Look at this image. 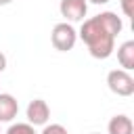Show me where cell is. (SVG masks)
Returning <instances> with one entry per match:
<instances>
[{
	"label": "cell",
	"instance_id": "obj_15",
	"mask_svg": "<svg viewBox=\"0 0 134 134\" xmlns=\"http://www.w3.org/2000/svg\"><path fill=\"white\" fill-rule=\"evenodd\" d=\"M92 134H96V132H92Z\"/></svg>",
	"mask_w": 134,
	"mask_h": 134
},
{
	"label": "cell",
	"instance_id": "obj_3",
	"mask_svg": "<svg viewBox=\"0 0 134 134\" xmlns=\"http://www.w3.org/2000/svg\"><path fill=\"white\" fill-rule=\"evenodd\" d=\"M107 86L117 96H132L134 94V77L126 69H113L107 73Z\"/></svg>",
	"mask_w": 134,
	"mask_h": 134
},
{
	"label": "cell",
	"instance_id": "obj_9",
	"mask_svg": "<svg viewBox=\"0 0 134 134\" xmlns=\"http://www.w3.org/2000/svg\"><path fill=\"white\" fill-rule=\"evenodd\" d=\"M6 134H36V130L31 124H13L6 130Z\"/></svg>",
	"mask_w": 134,
	"mask_h": 134
},
{
	"label": "cell",
	"instance_id": "obj_7",
	"mask_svg": "<svg viewBox=\"0 0 134 134\" xmlns=\"http://www.w3.org/2000/svg\"><path fill=\"white\" fill-rule=\"evenodd\" d=\"M107 130H109V134H134V124L128 115L119 113V115H113L109 119Z\"/></svg>",
	"mask_w": 134,
	"mask_h": 134
},
{
	"label": "cell",
	"instance_id": "obj_6",
	"mask_svg": "<svg viewBox=\"0 0 134 134\" xmlns=\"http://www.w3.org/2000/svg\"><path fill=\"white\" fill-rule=\"evenodd\" d=\"M17 113H19V100L8 92H0V121H13Z\"/></svg>",
	"mask_w": 134,
	"mask_h": 134
},
{
	"label": "cell",
	"instance_id": "obj_2",
	"mask_svg": "<svg viewBox=\"0 0 134 134\" xmlns=\"http://www.w3.org/2000/svg\"><path fill=\"white\" fill-rule=\"evenodd\" d=\"M50 42H52V46H54L57 50L67 52V50H71V48L75 46V42H77V31H75L73 25L67 23V21H65V23H57V25L52 27Z\"/></svg>",
	"mask_w": 134,
	"mask_h": 134
},
{
	"label": "cell",
	"instance_id": "obj_10",
	"mask_svg": "<svg viewBox=\"0 0 134 134\" xmlns=\"http://www.w3.org/2000/svg\"><path fill=\"white\" fill-rule=\"evenodd\" d=\"M42 134H67V130L61 124H50V126H44Z\"/></svg>",
	"mask_w": 134,
	"mask_h": 134
},
{
	"label": "cell",
	"instance_id": "obj_8",
	"mask_svg": "<svg viewBox=\"0 0 134 134\" xmlns=\"http://www.w3.org/2000/svg\"><path fill=\"white\" fill-rule=\"evenodd\" d=\"M117 61H119L121 69H126V71L134 69V40H128L117 48Z\"/></svg>",
	"mask_w": 134,
	"mask_h": 134
},
{
	"label": "cell",
	"instance_id": "obj_5",
	"mask_svg": "<svg viewBox=\"0 0 134 134\" xmlns=\"http://www.w3.org/2000/svg\"><path fill=\"white\" fill-rule=\"evenodd\" d=\"M48 119H50V109H48L46 100L34 98L27 105V124H31V126H46Z\"/></svg>",
	"mask_w": 134,
	"mask_h": 134
},
{
	"label": "cell",
	"instance_id": "obj_12",
	"mask_svg": "<svg viewBox=\"0 0 134 134\" xmlns=\"http://www.w3.org/2000/svg\"><path fill=\"white\" fill-rule=\"evenodd\" d=\"M4 69H6V57H4L2 52H0V73H2Z\"/></svg>",
	"mask_w": 134,
	"mask_h": 134
},
{
	"label": "cell",
	"instance_id": "obj_1",
	"mask_svg": "<svg viewBox=\"0 0 134 134\" xmlns=\"http://www.w3.org/2000/svg\"><path fill=\"white\" fill-rule=\"evenodd\" d=\"M121 27V17H117L111 10H105L96 17L86 19L77 36L82 38V42L94 59H109L115 50V38L119 36Z\"/></svg>",
	"mask_w": 134,
	"mask_h": 134
},
{
	"label": "cell",
	"instance_id": "obj_14",
	"mask_svg": "<svg viewBox=\"0 0 134 134\" xmlns=\"http://www.w3.org/2000/svg\"><path fill=\"white\" fill-rule=\"evenodd\" d=\"M13 0H0V6H4V4H10Z\"/></svg>",
	"mask_w": 134,
	"mask_h": 134
},
{
	"label": "cell",
	"instance_id": "obj_13",
	"mask_svg": "<svg viewBox=\"0 0 134 134\" xmlns=\"http://www.w3.org/2000/svg\"><path fill=\"white\" fill-rule=\"evenodd\" d=\"M86 2H92V4H107L109 0H86Z\"/></svg>",
	"mask_w": 134,
	"mask_h": 134
},
{
	"label": "cell",
	"instance_id": "obj_4",
	"mask_svg": "<svg viewBox=\"0 0 134 134\" xmlns=\"http://www.w3.org/2000/svg\"><path fill=\"white\" fill-rule=\"evenodd\" d=\"M59 10L61 15L69 21V23H75V21H82L88 13V2L86 0H61L59 4Z\"/></svg>",
	"mask_w": 134,
	"mask_h": 134
},
{
	"label": "cell",
	"instance_id": "obj_11",
	"mask_svg": "<svg viewBox=\"0 0 134 134\" xmlns=\"http://www.w3.org/2000/svg\"><path fill=\"white\" fill-rule=\"evenodd\" d=\"M119 4L126 17H134V0H119Z\"/></svg>",
	"mask_w": 134,
	"mask_h": 134
}]
</instances>
